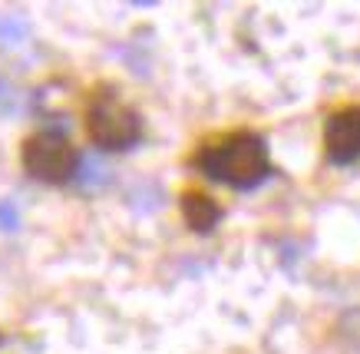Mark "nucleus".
Returning <instances> with one entry per match:
<instances>
[{"label":"nucleus","mask_w":360,"mask_h":354,"mask_svg":"<svg viewBox=\"0 0 360 354\" xmlns=\"http://www.w3.org/2000/svg\"><path fill=\"white\" fill-rule=\"evenodd\" d=\"M195 169L231 189H255L271 176V156L258 133L235 129L195 153Z\"/></svg>","instance_id":"1"},{"label":"nucleus","mask_w":360,"mask_h":354,"mask_svg":"<svg viewBox=\"0 0 360 354\" xmlns=\"http://www.w3.org/2000/svg\"><path fill=\"white\" fill-rule=\"evenodd\" d=\"M86 136L103 153H122L142 139V120L112 87H96L86 106Z\"/></svg>","instance_id":"2"},{"label":"nucleus","mask_w":360,"mask_h":354,"mask_svg":"<svg viewBox=\"0 0 360 354\" xmlns=\"http://www.w3.org/2000/svg\"><path fill=\"white\" fill-rule=\"evenodd\" d=\"M20 159H23V169L33 179L46 182V186H63L70 179H77L79 163H83L77 146H70V139L53 133V129H44V133L30 136L23 143Z\"/></svg>","instance_id":"3"},{"label":"nucleus","mask_w":360,"mask_h":354,"mask_svg":"<svg viewBox=\"0 0 360 354\" xmlns=\"http://www.w3.org/2000/svg\"><path fill=\"white\" fill-rule=\"evenodd\" d=\"M324 149L334 166H347L360 156V106L338 110L324 126Z\"/></svg>","instance_id":"4"},{"label":"nucleus","mask_w":360,"mask_h":354,"mask_svg":"<svg viewBox=\"0 0 360 354\" xmlns=\"http://www.w3.org/2000/svg\"><path fill=\"white\" fill-rule=\"evenodd\" d=\"M182 215H186L188 229L212 232L221 219V206L215 199H208L205 192H186V196H182Z\"/></svg>","instance_id":"5"},{"label":"nucleus","mask_w":360,"mask_h":354,"mask_svg":"<svg viewBox=\"0 0 360 354\" xmlns=\"http://www.w3.org/2000/svg\"><path fill=\"white\" fill-rule=\"evenodd\" d=\"M77 179H79V186L83 189H96V186H103V182L110 179V169H106V163H103L99 156H86V159L79 163Z\"/></svg>","instance_id":"6"},{"label":"nucleus","mask_w":360,"mask_h":354,"mask_svg":"<svg viewBox=\"0 0 360 354\" xmlns=\"http://www.w3.org/2000/svg\"><path fill=\"white\" fill-rule=\"evenodd\" d=\"M30 34V23L20 13H4L0 17V44H23Z\"/></svg>","instance_id":"7"},{"label":"nucleus","mask_w":360,"mask_h":354,"mask_svg":"<svg viewBox=\"0 0 360 354\" xmlns=\"http://www.w3.org/2000/svg\"><path fill=\"white\" fill-rule=\"evenodd\" d=\"M0 229L4 232H17L20 229V209L13 199H0Z\"/></svg>","instance_id":"8"},{"label":"nucleus","mask_w":360,"mask_h":354,"mask_svg":"<svg viewBox=\"0 0 360 354\" xmlns=\"http://www.w3.org/2000/svg\"><path fill=\"white\" fill-rule=\"evenodd\" d=\"M17 106H20V93H17V87H13L11 80L0 77V113H17Z\"/></svg>","instance_id":"9"}]
</instances>
